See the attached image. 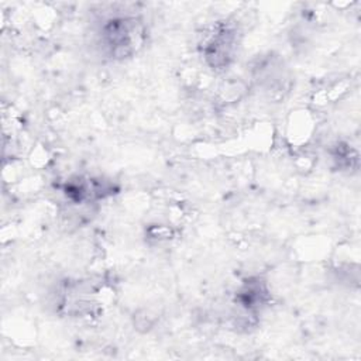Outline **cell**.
I'll return each instance as SVG.
<instances>
[{
    "mask_svg": "<svg viewBox=\"0 0 361 361\" xmlns=\"http://www.w3.org/2000/svg\"><path fill=\"white\" fill-rule=\"evenodd\" d=\"M269 300V290L259 278L247 279L235 295V303L244 313H255Z\"/></svg>",
    "mask_w": 361,
    "mask_h": 361,
    "instance_id": "3",
    "label": "cell"
},
{
    "mask_svg": "<svg viewBox=\"0 0 361 361\" xmlns=\"http://www.w3.org/2000/svg\"><path fill=\"white\" fill-rule=\"evenodd\" d=\"M144 39L145 27L137 17H111L102 25V47L114 59H124L134 55L144 45Z\"/></svg>",
    "mask_w": 361,
    "mask_h": 361,
    "instance_id": "1",
    "label": "cell"
},
{
    "mask_svg": "<svg viewBox=\"0 0 361 361\" xmlns=\"http://www.w3.org/2000/svg\"><path fill=\"white\" fill-rule=\"evenodd\" d=\"M240 34L234 24L216 23L200 42V54L207 66L223 71L230 66L237 55Z\"/></svg>",
    "mask_w": 361,
    "mask_h": 361,
    "instance_id": "2",
    "label": "cell"
}]
</instances>
